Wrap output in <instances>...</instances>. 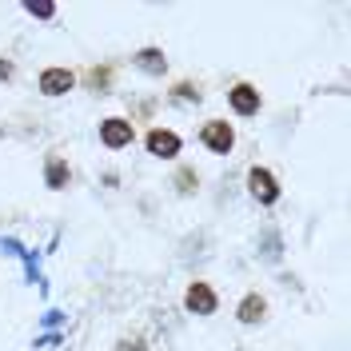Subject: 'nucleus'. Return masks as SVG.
Returning <instances> with one entry per match:
<instances>
[{"instance_id": "obj_1", "label": "nucleus", "mask_w": 351, "mask_h": 351, "mask_svg": "<svg viewBox=\"0 0 351 351\" xmlns=\"http://www.w3.org/2000/svg\"><path fill=\"white\" fill-rule=\"evenodd\" d=\"M243 184H247V196L256 199L260 208H271V204H280V196H284V188H280V176L271 172V168H263V164H252Z\"/></svg>"}, {"instance_id": "obj_2", "label": "nucleus", "mask_w": 351, "mask_h": 351, "mask_svg": "<svg viewBox=\"0 0 351 351\" xmlns=\"http://www.w3.org/2000/svg\"><path fill=\"white\" fill-rule=\"evenodd\" d=\"M199 144L212 156H232V148H236V124H228L223 116L204 120V124H199Z\"/></svg>"}, {"instance_id": "obj_3", "label": "nucleus", "mask_w": 351, "mask_h": 351, "mask_svg": "<svg viewBox=\"0 0 351 351\" xmlns=\"http://www.w3.org/2000/svg\"><path fill=\"white\" fill-rule=\"evenodd\" d=\"M184 311H188V315H199V319L216 315L219 311V291L208 284V280H192V284L184 287Z\"/></svg>"}, {"instance_id": "obj_4", "label": "nucleus", "mask_w": 351, "mask_h": 351, "mask_svg": "<svg viewBox=\"0 0 351 351\" xmlns=\"http://www.w3.org/2000/svg\"><path fill=\"white\" fill-rule=\"evenodd\" d=\"M72 88H76V68H68V64H48V68H40V76H36V92L48 96V100H60Z\"/></svg>"}, {"instance_id": "obj_5", "label": "nucleus", "mask_w": 351, "mask_h": 351, "mask_svg": "<svg viewBox=\"0 0 351 351\" xmlns=\"http://www.w3.org/2000/svg\"><path fill=\"white\" fill-rule=\"evenodd\" d=\"M144 148L152 160H176V156L184 152V136L176 128H164V124H156V128L144 132Z\"/></svg>"}, {"instance_id": "obj_6", "label": "nucleus", "mask_w": 351, "mask_h": 351, "mask_svg": "<svg viewBox=\"0 0 351 351\" xmlns=\"http://www.w3.org/2000/svg\"><path fill=\"white\" fill-rule=\"evenodd\" d=\"M100 144L108 148V152H124L136 144V124H132L128 116H104L100 120Z\"/></svg>"}, {"instance_id": "obj_7", "label": "nucleus", "mask_w": 351, "mask_h": 351, "mask_svg": "<svg viewBox=\"0 0 351 351\" xmlns=\"http://www.w3.org/2000/svg\"><path fill=\"white\" fill-rule=\"evenodd\" d=\"M76 88H84L92 96H112L116 88V64L112 60H100V64H88L76 72Z\"/></svg>"}, {"instance_id": "obj_8", "label": "nucleus", "mask_w": 351, "mask_h": 351, "mask_svg": "<svg viewBox=\"0 0 351 351\" xmlns=\"http://www.w3.org/2000/svg\"><path fill=\"white\" fill-rule=\"evenodd\" d=\"M228 104H232L236 116L252 120V116H260V108H263V92L252 84V80H236V84L228 88Z\"/></svg>"}, {"instance_id": "obj_9", "label": "nucleus", "mask_w": 351, "mask_h": 351, "mask_svg": "<svg viewBox=\"0 0 351 351\" xmlns=\"http://www.w3.org/2000/svg\"><path fill=\"white\" fill-rule=\"evenodd\" d=\"M263 319H267V295H263V291H243L240 304H236V324L260 328Z\"/></svg>"}, {"instance_id": "obj_10", "label": "nucleus", "mask_w": 351, "mask_h": 351, "mask_svg": "<svg viewBox=\"0 0 351 351\" xmlns=\"http://www.w3.org/2000/svg\"><path fill=\"white\" fill-rule=\"evenodd\" d=\"M68 184H72V168H68V156L52 148V152L44 156V188H52V192H64Z\"/></svg>"}, {"instance_id": "obj_11", "label": "nucleus", "mask_w": 351, "mask_h": 351, "mask_svg": "<svg viewBox=\"0 0 351 351\" xmlns=\"http://www.w3.org/2000/svg\"><path fill=\"white\" fill-rule=\"evenodd\" d=\"M132 68H140L144 76H164L168 72V56H164V48H156V44H144V48H136L132 52Z\"/></svg>"}, {"instance_id": "obj_12", "label": "nucleus", "mask_w": 351, "mask_h": 351, "mask_svg": "<svg viewBox=\"0 0 351 351\" xmlns=\"http://www.w3.org/2000/svg\"><path fill=\"white\" fill-rule=\"evenodd\" d=\"M199 184H204V180H199V172L192 168V164H180V168L172 172V188H176V196H196Z\"/></svg>"}, {"instance_id": "obj_13", "label": "nucleus", "mask_w": 351, "mask_h": 351, "mask_svg": "<svg viewBox=\"0 0 351 351\" xmlns=\"http://www.w3.org/2000/svg\"><path fill=\"white\" fill-rule=\"evenodd\" d=\"M168 100H172V104H199V100H204V84H199V80H176V84L168 88Z\"/></svg>"}, {"instance_id": "obj_14", "label": "nucleus", "mask_w": 351, "mask_h": 351, "mask_svg": "<svg viewBox=\"0 0 351 351\" xmlns=\"http://www.w3.org/2000/svg\"><path fill=\"white\" fill-rule=\"evenodd\" d=\"M256 247H260L256 256H260L263 263H280V260H284V243H280V232H263V243H256Z\"/></svg>"}, {"instance_id": "obj_15", "label": "nucleus", "mask_w": 351, "mask_h": 351, "mask_svg": "<svg viewBox=\"0 0 351 351\" xmlns=\"http://www.w3.org/2000/svg\"><path fill=\"white\" fill-rule=\"evenodd\" d=\"M116 351H148V339L144 335H120L116 339Z\"/></svg>"}, {"instance_id": "obj_16", "label": "nucleus", "mask_w": 351, "mask_h": 351, "mask_svg": "<svg viewBox=\"0 0 351 351\" xmlns=\"http://www.w3.org/2000/svg\"><path fill=\"white\" fill-rule=\"evenodd\" d=\"M24 12H32V16L48 21V16H56V4H36V0H28V4H24Z\"/></svg>"}, {"instance_id": "obj_17", "label": "nucleus", "mask_w": 351, "mask_h": 351, "mask_svg": "<svg viewBox=\"0 0 351 351\" xmlns=\"http://www.w3.org/2000/svg\"><path fill=\"white\" fill-rule=\"evenodd\" d=\"M12 76H16V64L8 56H0V80H12Z\"/></svg>"}]
</instances>
